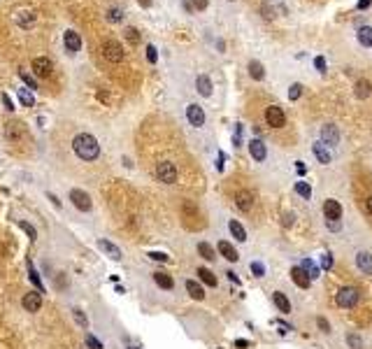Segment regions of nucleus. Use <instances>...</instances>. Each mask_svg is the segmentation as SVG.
Segmentation results:
<instances>
[{
  "mask_svg": "<svg viewBox=\"0 0 372 349\" xmlns=\"http://www.w3.org/2000/svg\"><path fill=\"white\" fill-rule=\"evenodd\" d=\"M317 326L321 333H330V321L326 317H317Z\"/></svg>",
  "mask_w": 372,
  "mask_h": 349,
  "instance_id": "a19ab883",
  "label": "nucleus"
},
{
  "mask_svg": "<svg viewBox=\"0 0 372 349\" xmlns=\"http://www.w3.org/2000/svg\"><path fill=\"white\" fill-rule=\"evenodd\" d=\"M372 5V0H358V10H368Z\"/></svg>",
  "mask_w": 372,
  "mask_h": 349,
  "instance_id": "6e6d98bb",
  "label": "nucleus"
},
{
  "mask_svg": "<svg viewBox=\"0 0 372 349\" xmlns=\"http://www.w3.org/2000/svg\"><path fill=\"white\" fill-rule=\"evenodd\" d=\"M312 151H314V156H317V159H319V163H323V165H328L330 161H333L328 147H326L323 142H314V145H312Z\"/></svg>",
  "mask_w": 372,
  "mask_h": 349,
  "instance_id": "aec40b11",
  "label": "nucleus"
},
{
  "mask_svg": "<svg viewBox=\"0 0 372 349\" xmlns=\"http://www.w3.org/2000/svg\"><path fill=\"white\" fill-rule=\"evenodd\" d=\"M249 74H251L254 79H258V82H261V79L266 77V68L258 63V61H249Z\"/></svg>",
  "mask_w": 372,
  "mask_h": 349,
  "instance_id": "c756f323",
  "label": "nucleus"
},
{
  "mask_svg": "<svg viewBox=\"0 0 372 349\" xmlns=\"http://www.w3.org/2000/svg\"><path fill=\"white\" fill-rule=\"evenodd\" d=\"M130 349H138V347H130Z\"/></svg>",
  "mask_w": 372,
  "mask_h": 349,
  "instance_id": "e2e57ef3",
  "label": "nucleus"
},
{
  "mask_svg": "<svg viewBox=\"0 0 372 349\" xmlns=\"http://www.w3.org/2000/svg\"><path fill=\"white\" fill-rule=\"evenodd\" d=\"M86 347L89 349H103V342L98 338H93V335H86Z\"/></svg>",
  "mask_w": 372,
  "mask_h": 349,
  "instance_id": "79ce46f5",
  "label": "nucleus"
},
{
  "mask_svg": "<svg viewBox=\"0 0 372 349\" xmlns=\"http://www.w3.org/2000/svg\"><path fill=\"white\" fill-rule=\"evenodd\" d=\"M186 291H189V296H191L193 300H202V298H205V289H202V284H198L195 279H186Z\"/></svg>",
  "mask_w": 372,
  "mask_h": 349,
  "instance_id": "393cba45",
  "label": "nucleus"
},
{
  "mask_svg": "<svg viewBox=\"0 0 372 349\" xmlns=\"http://www.w3.org/2000/svg\"><path fill=\"white\" fill-rule=\"evenodd\" d=\"M140 5H142V7H149V5H151V0H140Z\"/></svg>",
  "mask_w": 372,
  "mask_h": 349,
  "instance_id": "680f3d73",
  "label": "nucleus"
},
{
  "mask_svg": "<svg viewBox=\"0 0 372 349\" xmlns=\"http://www.w3.org/2000/svg\"><path fill=\"white\" fill-rule=\"evenodd\" d=\"M302 270H305V273L309 275V279H312V282H314V279L319 277V270H317V265L312 263L309 258H305V261H302Z\"/></svg>",
  "mask_w": 372,
  "mask_h": 349,
  "instance_id": "72a5a7b5",
  "label": "nucleus"
},
{
  "mask_svg": "<svg viewBox=\"0 0 372 349\" xmlns=\"http://www.w3.org/2000/svg\"><path fill=\"white\" fill-rule=\"evenodd\" d=\"M70 201H72V205L79 212H91V207H93L91 196H89L86 191H82V189H72V191H70Z\"/></svg>",
  "mask_w": 372,
  "mask_h": 349,
  "instance_id": "0eeeda50",
  "label": "nucleus"
},
{
  "mask_svg": "<svg viewBox=\"0 0 372 349\" xmlns=\"http://www.w3.org/2000/svg\"><path fill=\"white\" fill-rule=\"evenodd\" d=\"M249 268H251V275H254V277H263V275H266V265L261 263V261H251V265H249Z\"/></svg>",
  "mask_w": 372,
  "mask_h": 349,
  "instance_id": "e433bc0d",
  "label": "nucleus"
},
{
  "mask_svg": "<svg viewBox=\"0 0 372 349\" xmlns=\"http://www.w3.org/2000/svg\"><path fill=\"white\" fill-rule=\"evenodd\" d=\"M63 44H65V49H68L70 54H77L79 49H82V37H79V33L65 31V35H63Z\"/></svg>",
  "mask_w": 372,
  "mask_h": 349,
  "instance_id": "dca6fc26",
  "label": "nucleus"
},
{
  "mask_svg": "<svg viewBox=\"0 0 372 349\" xmlns=\"http://www.w3.org/2000/svg\"><path fill=\"white\" fill-rule=\"evenodd\" d=\"M254 205H256V196L251 193V191L242 189V191H237V193H235V207H237L240 212L251 214V212H254Z\"/></svg>",
  "mask_w": 372,
  "mask_h": 349,
  "instance_id": "39448f33",
  "label": "nucleus"
},
{
  "mask_svg": "<svg viewBox=\"0 0 372 349\" xmlns=\"http://www.w3.org/2000/svg\"><path fill=\"white\" fill-rule=\"evenodd\" d=\"M361 289H356V286H342L340 291L335 294V305L342 307V310H351V307H356L361 303Z\"/></svg>",
  "mask_w": 372,
  "mask_h": 349,
  "instance_id": "f03ea898",
  "label": "nucleus"
},
{
  "mask_svg": "<svg viewBox=\"0 0 372 349\" xmlns=\"http://www.w3.org/2000/svg\"><path fill=\"white\" fill-rule=\"evenodd\" d=\"M266 124L270 128H284L286 126V114L279 105H267L266 107Z\"/></svg>",
  "mask_w": 372,
  "mask_h": 349,
  "instance_id": "20e7f679",
  "label": "nucleus"
},
{
  "mask_svg": "<svg viewBox=\"0 0 372 349\" xmlns=\"http://www.w3.org/2000/svg\"><path fill=\"white\" fill-rule=\"evenodd\" d=\"M121 17H124V12L119 10V7H112V10L107 12V19L109 21H121Z\"/></svg>",
  "mask_w": 372,
  "mask_h": 349,
  "instance_id": "37998d69",
  "label": "nucleus"
},
{
  "mask_svg": "<svg viewBox=\"0 0 372 349\" xmlns=\"http://www.w3.org/2000/svg\"><path fill=\"white\" fill-rule=\"evenodd\" d=\"M19 226H21L23 231L28 233V238H31V240H35V238H37V231H35V228H33L28 221H19Z\"/></svg>",
  "mask_w": 372,
  "mask_h": 349,
  "instance_id": "c03bdc74",
  "label": "nucleus"
},
{
  "mask_svg": "<svg viewBox=\"0 0 372 349\" xmlns=\"http://www.w3.org/2000/svg\"><path fill=\"white\" fill-rule=\"evenodd\" d=\"M21 79H23V84L28 86V89H31V91H35V89H37V82H35V79H33L31 74H26V73H21Z\"/></svg>",
  "mask_w": 372,
  "mask_h": 349,
  "instance_id": "a18cd8bd",
  "label": "nucleus"
},
{
  "mask_svg": "<svg viewBox=\"0 0 372 349\" xmlns=\"http://www.w3.org/2000/svg\"><path fill=\"white\" fill-rule=\"evenodd\" d=\"M321 142L326 145V147H335L337 142H340V130L335 126H323L321 128Z\"/></svg>",
  "mask_w": 372,
  "mask_h": 349,
  "instance_id": "a211bd4d",
  "label": "nucleus"
},
{
  "mask_svg": "<svg viewBox=\"0 0 372 349\" xmlns=\"http://www.w3.org/2000/svg\"><path fill=\"white\" fill-rule=\"evenodd\" d=\"M33 73L37 74V77H49L52 74V70H53V63L47 58V56H37V58H33Z\"/></svg>",
  "mask_w": 372,
  "mask_h": 349,
  "instance_id": "6e6552de",
  "label": "nucleus"
},
{
  "mask_svg": "<svg viewBox=\"0 0 372 349\" xmlns=\"http://www.w3.org/2000/svg\"><path fill=\"white\" fill-rule=\"evenodd\" d=\"M198 254H200L205 261H216V249H214L210 242H198Z\"/></svg>",
  "mask_w": 372,
  "mask_h": 349,
  "instance_id": "bb28decb",
  "label": "nucleus"
},
{
  "mask_svg": "<svg viewBox=\"0 0 372 349\" xmlns=\"http://www.w3.org/2000/svg\"><path fill=\"white\" fill-rule=\"evenodd\" d=\"M300 93H302V84H291V89H288V98H291V100H298Z\"/></svg>",
  "mask_w": 372,
  "mask_h": 349,
  "instance_id": "58836bf2",
  "label": "nucleus"
},
{
  "mask_svg": "<svg viewBox=\"0 0 372 349\" xmlns=\"http://www.w3.org/2000/svg\"><path fill=\"white\" fill-rule=\"evenodd\" d=\"M47 198L52 201V205H53V207H61V201H58V198H56L53 193H47Z\"/></svg>",
  "mask_w": 372,
  "mask_h": 349,
  "instance_id": "5fc2aeb1",
  "label": "nucleus"
},
{
  "mask_svg": "<svg viewBox=\"0 0 372 349\" xmlns=\"http://www.w3.org/2000/svg\"><path fill=\"white\" fill-rule=\"evenodd\" d=\"M156 180L160 184H175L177 182V168H175V163L160 161L159 165H156Z\"/></svg>",
  "mask_w": 372,
  "mask_h": 349,
  "instance_id": "7ed1b4c3",
  "label": "nucleus"
},
{
  "mask_svg": "<svg viewBox=\"0 0 372 349\" xmlns=\"http://www.w3.org/2000/svg\"><path fill=\"white\" fill-rule=\"evenodd\" d=\"M272 12H275V10H270V5H267V2H263V17H266V19H272V17H275Z\"/></svg>",
  "mask_w": 372,
  "mask_h": 349,
  "instance_id": "864d4df0",
  "label": "nucleus"
},
{
  "mask_svg": "<svg viewBox=\"0 0 372 349\" xmlns=\"http://www.w3.org/2000/svg\"><path fill=\"white\" fill-rule=\"evenodd\" d=\"M323 217L328 219V221H340L342 219V205L337 201H333V198H328V201L323 202Z\"/></svg>",
  "mask_w": 372,
  "mask_h": 349,
  "instance_id": "1a4fd4ad",
  "label": "nucleus"
},
{
  "mask_svg": "<svg viewBox=\"0 0 372 349\" xmlns=\"http://www.w3.org/2000/svg\"><path fill=\"white\" fill-rule=\"evenodd\" d=\"M216 249H219V254H221L226 261H230V263H237V261H240V254H237V249H235V247L228 242V240H219Z\"/></svg>",
  "mask_w": 372,
  "mask_h": 349,
  "instance_id": "ddd939ff",
  "label": "nucleus"
},
{
  "mask_svg": "<svg viewBox=\"0 0 372 349\" xmlns=\"http://www.w3.org/2000/svg\"><path fill=\"white\" fill-rule=\"evenodd\" d=\"M2 105H5V110H10V112L14 110V105H12V100H10V95L7 93H2Z\"/></svg>",
  "mask_w": 372,
  "mask_h": 349,
  "instance_id": "603ef678",
  "label": "nucleus"
},
{
  "mask_svg": "<svg viewBox=\"0 0 372 349\" xmlns=\"http://www.w3.org/2000/svg\"><path fill=\"white\" fill-rule=\"evenodd\" d=\"M126 40L130 44H138L140 42V33L135 31V28H126Z\"/></svg>",
  "mask_w": 372,
  "mask_h": 349,
  "instance_id": "ea45409f",
  "label": "nucleus"
},
{
  "mask_svg": "<svg viewBox=\"0 0 372 349\" xmlns=\"http://www.w3.org/2000/svg\"><path fill=\"white\" fill-rule=\"evenodd\" d=\"M347 345H349L351 349H363L365 347V342H363V338L361 335H356V333H347Z\"/></svg>",
  "mask_w": 372,
  "mask_h": 349,
  "instance_id": "473e14b6",
  "label": "nucleus"
},
{
  "mask_svg": "<svg viewBox=\"0 0 372 349\" xmlns=\"http://www.w3.org/2000/svg\"><path fill=\"white\" fill-rule=\"evenodd\" d=\"M291 279H293L300 289H309V286H312V279H309V275L302 270V265H293V268H291Z\"/></svg>",
  "mask_w": 372,
  "mask_h": 349,
  "instance_id": "2eb2a0df",
  "label": "nucleus"
},
{
  "mask_svg": "<svg viewBox=\"0 0 372 349\" xmlns=\"http://www.w3.org/2000/svg\"><path fill=\"white\" fill-rule=\"evenodd\" d=\"M103 56H105L109 63H119V61H124V47L117 40H105V44H103Z\"/></svg>",
  "mask_w": 372,
  "mask_h": 349,
  "instance_id": "423d86ee",
  "label": "nucleus"
},
{
  "mask_svg": "<svg viewBox=\"0 0 372 349\" xmlns=\"http://www.w3.org/2000/svg\"><path fill=\"white\" fill-rule=\"evenodd\" d=\"M358 42L363 47H372V26H363L358 31Z\"/></svg>",
  "mask_w": 372,
  "mask_h": 349,
  "instance_id": "7c9ffc66",
  "label": "nucleus"
},
{
  "mask_svg": "<svg viewBox=\"0 0 372 349\" xmlns=\"http://www.w3.org/2000/svg\"><path fill=\"white\" fill-rule=\"evenodd\" d=\"M198 279H200L202 284H207V286H216L219 284V279H216V275H214L210 268H198Z\"/></svg>",
  "mask_w": 372,
  "mask_h": 349,
  "instance_id": "a878e982",
  "label": "nucleus"
},
{
  "mask_svg": "<svg viewBox=\"0 0 372 349\" xmlns=\"http://www.w3.org/2000/svg\"><path fill=\"white\" fill-rule=\"evenodd\" d=\"M5 138L10 140V142H21L23 140V126L19 121H10V124H5Z\"/></svg>",
  "mask_w": 372,
  "mask_h": 349,
  "instance_id": "f3484780",
  "label": "nucleus"
},
{
  "mask_svg": "<svg viewBox=\"0 0 372 349\" xmlns=\"http://www.w3.org/2000/svg\"><path fill=\"white\" fill-rule=\"evenodd\" d=\"M235 347H249V342L247 340H235Z\"/></svg>",
  "mask_w": 372,
  "mask_h": 349,
  "instance_id": "052dcab7",
  "label": "nucleus"
},
{
  "mask_svg": "<svg viewBox=\"0 0 372 349\" xmlns=\"http://www.w3.org/2000/svg\"><path fill=\"white\" fill-rule=\"evenodd\" d=\"M314 65H317V70L323 73V70H326V58H323V56H317V58H314Z\"/></svg>",
  "mask_w": 372,
  "mask_h": 349,
  "instance_id": "09e8293b",
  "label": "nucleus"
},
{
  "mask_svg": "<svg viewBox=\"0 0 372 349\" xmlns=\"http://www.w3.org/2000/svg\"><path fill=\"white\" fill-rule=\"evenodd\" d=\"M23 307H26L28 312H37V310L42 307V294H40V291H28V294H23Z\"/></svg>",
  "mask_w": 372,
  "mask_h": 349,
  "instance_id": "4468645a",
  "label": "nucleus"
},
{
  "mask_svg": "<svg viewBox=\"0 0 372 349\" xmlns=\"http://www.w3.org/2000/svg\"><path fill=\"white\" fill-rule=\"evenodd\" d=\"M365 210H368V214L372 217V196H368V198H365Z\"/></svg>",
  "mask_w": 372,
  "mask_h": 349,
  "instance_id": "13d9d810",
  "label": "nucleus"
},
{
  "mask_svg": "<svg viewBox=\"0 0 372 349\" xmlns=\"http://www.w3.org/2000/svg\"><path fill=\"white\" fill-rule=\"evenodd\" d=\"M195 89H198V93L200 95H205V98H210L212 95V79L207 77V74H200L198 79H195Z\"/></svg>",
  "mask_w": 372,
  "mask_h": 349,
  "instance_id": "4be33fe9",
  "label": "nucleus"
},
{
  "mask_svg": "<svg viewBox=\"0 0 372 349\" xmlns=\"http://www.w3.org/2000/svg\"><path fill=\"white\" fill-rule=\"evenodd\" d=\"M154 282H156L163 291H172V289H175V279H172L168 273H160V270L159 273H154Z\"/></svg>",
  "mask_w": 372,
  "mask_h": 349,
  "instance_id": "b1692460",
  "label": "nucleus"
},
{
  "mask_svg": "<svg viewBox=\"0 0 372 349\" xmlns=\"http://www.w3.org/2000/svg\"><path fill=\"white\" fill-rule=\"evenodd\" d=\"M249 154H251V159L254 161H258V163H263V161L267 159V147H266V142L263 140H251L249 142Z\"/></svg>",
  "mask_w": 372,
  "mask_h": 349,
  "instance_id": "9b49d317",
  "label": "nucleus"
},
{
  "mask_svg": "<svg viewBox=\"0 0 372 349\" xmlns=\"http://www.w3.org/2000/svg\"><path fill=\"white\" fill-rule=\"evenodd\" d=\"M33 21H35V17H33L31 12H19V17H17V23L19 26H26V28L33 26Z\"/></svg>",
  "mask_w": 372,
  "mask_h": 349,
  "instance_id": "f704fd0d",
  "label": "nucleus"
},
{
  "mask_svg": "<svg viewBox=\"0 0 372 349\" xmlns=\"http://www.w3.org/2000/svg\"><path fill=\"white\" fill-rule=\"evenodd\" d=\"M226 275H228V279H230V282H235V284H240V277L235 275L233 270H228V273H226Z\"/></svg>",
  "mask_w": 372,
  "mask_h": 349,
  "instance_id": "4d7b16f0",
  "label": "nucleus"
},
{
  "mask_svg": "<svg viewBox=\"0 0 372 349\" xmlns=\"http://www.w3.org/2000/svg\"><path fill=\"white\" fill-rule=\"evenodd\" d=\"M356 268L361 275L372 277V254L370 252H358L356 254Z\"/></svg>",
  "mask_w": 372,
  "mask_h": 349,
  "instance_id": "f8f14e48",
  "label": "nucleus"
},
{
  "mask_svg": "<svg viewBox=\"0 0 372 349\" xmlns=\"http://www.w3.org/2000/svg\"><path fill=\"white\" fill-rule=\"evenodd\" d=\"M186 119H189V124H191V126L200 128L202 124H205V110H202L200 105L191 103V105L186 107Z\"/></svg>",
  "mask_w": 372,
  "mask_h": 349,
  "instance_id": "9d476101",
  "label": "nucleus"
},
{
  "mask_svg": "<svg viewBox=\"0 0 372 349\" xmlns=\"http://www.w3.org/2000/svg\"><path fill=\"white\" fill-rule=\"evenodd\" d=\"M296 193L300 198L309 201V198H312V186H309L307 182H296Z\"/></svg>",
  "mask_w": 372,
  "mask_h": 349,
  "instance_id": "2f4dec72",
  "label": "nucleus"
},
{
  "mask_svg": "<svg viewBox=\"0 0 372 349\" xmlns=\"http://www.w3.org/2000/svg\"><path fill=\"white\" fill-rule=\"evenodd\" d=\"M372 93V84L370 82H368V79H358V82H356V95H358V98H368V95Z\"/></svg>",
  "mask_w": 372,
  "mask_h": 349,
  "instance_id": "c85d7f7f",
  "label": "nucleus"
},
{
  "mask_svg": "<svg viewBox=\"0 0 372 349\" xmlns=\"http://www.w3.org/2000/svg\"><path fill=\"white\" fill-rule=\"evenodd\" d=\"M72 149L74 154L82 161H96L100 156V145L91 133H79L72 138Z\"/></svg>",
  "mask_w": 372,
  "mask_h": 349,
  "instance_id": "f257e3e1",
  "label": "nucleus"
},
{
  "mask_svg": "<svg viewBox=\"0 0 372 349\" xmlns=\"http://www.w3.org/2000/svg\"><path fill=\"white\" fill-rule=\"evenodd\" d=\"M147 58H149V63H156V61H159V54H156V47H154V44H149L147 47Z\"/></svg>",
  "mask_w": 372,
  "mask_h": 349,
  "instance_id": "de8ad7c7",
  "label": "nucleus"
},
{
  "mask_svg": "<svg viewBox=\"0 0 372 349\" xmlns=\"http://www.w3.org/2000/svg\"><path fill=\"white\" fill-rule=\"evenodd\" d=\"M26 265H28V277H31V282L35 286H37V291L40 294H44V286H42V277H40V273L35 270V265H33V261H26Z\"/></svg>",
  "mask_w": 372,
  "mask_h": 349,
  "instance_id": "cd10ccee",
  "label": "nucleus"
},
{
  "mask_svg": "<svg viewBox=\"0 0 372 349\" xmlns=\"http://www.w3.org/2000/svg\"><path fill=\"white\" fill-rule=\"evenodd\" d=\"M98 249H100V252H105L109 258H117V261L121 258V249H119L117 244H112L109 240H98Z\"/></svg>",
  "mask_w": 372,
  "mask_h": 349,
  "instance_id": "5701e85b",
  "label": "nucleus"
},
{
  "mask_svg": "<svg viewBox=\"0 0 372 349\" xmlns=\"http://www.w3.org/2000/svg\"><path fill=\"white\" fill-rule=\"evenodd\" d=\"M19 100H21L23 107H33V103H35V100H33V93H31V91H26V89H21V91H19Z\"/></svg>",
  "mask_w": 372,
  "mask_h": 349,
  "instance_id": "c9c22d12",
  "label": "nucleus"
},
{
  "mask_svg": "<svg viewBox=\"0 0 372 349\" xmlns=\"http://www.w3.org/2000/svg\"><path fill=\"white\" fill-rule=\"evenodd\" d=\"M228 231H230V235H233L237 242H247V231L237 219H230V221H228Z\"/></svg>",
  "mask_w": 372,
  "mask_h": 349,
  "instance_id": "412c9836",
  "label": "nucleus"
},
{
  "mask_svg": "<svg viewBox=\"0 0 372 349\" xmlns=\"http://www.w3.org/2000/svg\"><path fill=\"white\" fill-rule=\"evenodd\" d=\"M296 168H298V172H300V175H305V170H307V168H305V163H302V161H298V163H296Z\"/></svg>",
  "mask_w": 372,
  "mask_h": 349,
  "instance_id": "bf43d9fd",
  "label": "nucleus"
},
{
  "mask_svg": "<svg viewBox=\"0 0 372 349\" xmlns=\"http://www.w3.org/2000/svg\"><path fill=\"white\" fill-rule=\"evenodd\" d=\"M207 5H210V0H193V7L195 10H207Z\"/></svg>",
  "mask_w": 372,
  "mask_h": 349,
  "instance_id": "8fccbe9b",
  "label": "nucleus"
},
{
  "mask_svg": "<svg viewBox=\"0 0 372 349\" xmlns=\"http://www.w3.org/2000/svg\"><path fill=\"white\" fill-rule=\"evenodd\" d=\"M149 258H151V261H160V263H168V261H170V258H168V254H163V252H151V254H149Z\"/></svg>",
  "mask_w": 372,
  "mask_h": 349,
  "instance_id": "49530a36",
  "label": "nucleus"
},
{
  "mask_svg": "<svg viewBox=\"0 0 372 349\" xmlns=\"http://www.w3.org/2000/svg\"><path fill=\"white\" fill-rule=\"evenodd\" d=\"M272 303H275V307L282 312V314H291V300L286 298V294L275 291V294H272Z\"/></svg>",
  "mask_w": 372,
  "mask_h": 349,
  "instance_id": "6ab92c4d",
  "label": "nucleus"
},
{
  "mask_svg": "<svg viewBox=\"0 0 372 349\" xmlns=\"http://www.w3.org/2000/svg\"><path fill=\"white\" fill-rule=\"evenodd\" d=\"M72 314H74V321H77L79 326L89 328V321H86V317H84V312H82V310H72Z\"/></svg>",
  "mask_w": 372,
  "mask_h": 349,
  "instance_id": "4c0bfd02",
  "label": "nucleus"
},
{
  "mask_svg": "<svg viewBox=\"0 0 372 349\" xmlns=\"http://www.w3.org/2000/svg\"><path fill=\"white\" fill-rule=\"evenodd\" d=\"M321 265H323V268H333V256L330 254H323V258H321Z\"/></svg>",
  "mask_w": 372,
  "mask_h": 349,
  "instance_id": "3c124183",
  "label": "nucleus"
}]
</instances>
